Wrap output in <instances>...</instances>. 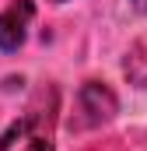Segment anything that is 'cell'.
I'll return each instance as SVG.
<instances>
[{"instance_id":"obj_1","label":"cell","mask_w":147,"mask_h":151,"mask_svg":"<svg viewBox=\"0 0 147 151\" xmlns=\"http://www.w3.org/2000/svg\"><path fill=\"white\" fill-rule=\"evenodd\" d=\"M0 151H53V119L46 113H32L11 123L0 137Z\"/></svg>"},{"instance_id":"obj_2","label":"cell","mask_w":147,"mask_h":151,"mask_svg":"<svg viewBox=\"0 0 147 151\" xmlns=\"http://www.w3.org/2000/svg\"><path fill=\"white\" fill-rule=\"evenodd\" d=\"M116 116V95L112 88L98 84V81H88L81 91H77V119L74 127H102L105 119Z\"/></svg>"},{"instance_id":"obj_3","label":"cell","mask_w":147,"mask_h":151,"mask_svg":"<svg viewBox=\"0 0 147 151\" xmlns=\"http://www.w3.org/2000/svg\"><path fill=\"white\" fill-rule=\"evenodd\" d=\"M32 14H35L32 0H14L7 11H0V49L4 53H14L25 42L28 25H32Z\"/></svg>"},{"instance_id":"obj_4","label":"cell","mask_w":147,"mask_h":151,"mask_svg":"<svg viewBox=\"0 0 147 151\" xmlns=\"http://www.w3.org/2000/svg\"><path fill=\"white\" fill-rule=\"evenodd\" d=\"M133 4H137V7H140V11H147V0H133Z\"/></svg>"},{"instance_id":"obj_5","label":"cell","mask_w":147,"mask_h":151,"mask_svg":"<svg viewBox=\"0 0 147 151\" xmlns=\"http://www.w3.org/2000/svg\"><path fill=\"white\" fill-rule=\"evenodd\" d=\"M53 4H67V0H53Z\"/></svg>"}]
</instances>
